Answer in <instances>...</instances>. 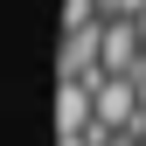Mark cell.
Returning <instances> with one entry per match:
<instances>
[{
	"label": "cell",
	"instance_id": "obj_1",
	"mask_svg": "<svg viewBox=\"0 0 146 146\" xmlns=\"http://www.w3.org/2000/svg\"><path fill=\"white\" fill-rule=\"evenodd\" d=\"M139 63H146L139 21H104V77H139Z\"/></svg>",
	"mask_w": 146,
	"mask_h": 146
},
{
	"label": "cell",
	"instance_id": "obj_2",
	"mask_svg": "<svg viewBox=\"0 0 146 146\" xmlns=\"http://www.w3.org/2000/svg\"><path fill=\"white\" fill-rule=\"evenodd\" d=\"M132 84H139V98H146V63H139V77H132Z\"/></svg>",
	"mask_w": 146,
	"mask_h": 146
},
{
	"label": "cell",
	"instance_id": "obj_3",
	"mask_svg": "<svg viewBox=\"0 0 146 146\" xmlns=\"http://www.w3.org/2000/svg\"><path fill=\"white\" fill-rule=\"evenodd\" d=\"M111 146H139V139H132V132H125V139H111Z\"/></svg>",
	"mask_w": 146,
	"mask_h": 146
},
{
	"label": "cell",
	"instance_id": "obj_4",
	"mask_svg": "<svg viewBox=\"0 0 146 146\" xmlns=\"http://www.w3.org/2000/svg\"><path fill=\"white\" fill-rule=\"evenodd\" d=\"M139 35H146V7H139Z\"/></svg>",
	"mask_w": 146,
	"mask_h": 146
}]
</instances>
